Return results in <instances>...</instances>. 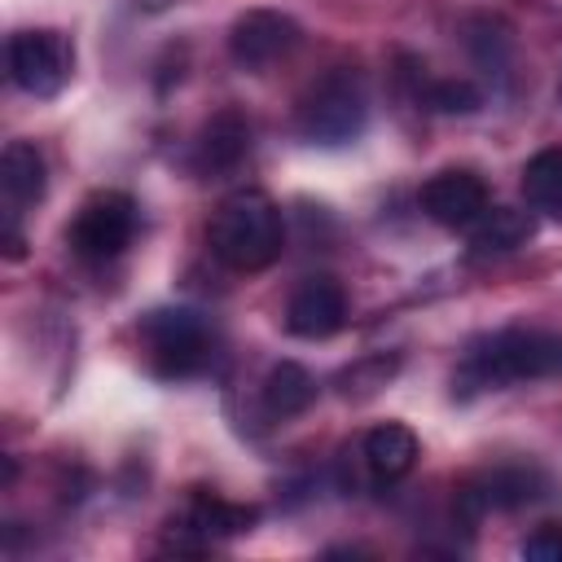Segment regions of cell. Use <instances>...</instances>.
<instances>
[{
  "label": "cell",
  "mask_w": 562,
  "mask_h": 562,
  "mask_svg": "<svg viewBox=\"0 0 562 562\" xmlns=\"http://www.w3.org/2000/svg\"><path fill=\"white\" fill-rule=\"evenodd\" d=\"M206 241H211V255L224 268L259 272V268L277 263V255L285 246V224H281V211L268 193L241 189V193H233L215 206Z\"/></svg>",
  "instance_id": "obj_1"
},
{
  "label": "cell",
  "mask_w": 562,
  "mask_h": 562,
  "mask_svg": "<svg viewBox=\"0 0 562 562\" xmlns=\"http://www.w3.org/2000/svg\"><path fill=\"white\" fill-rule=\"evenodd\" d=\"M562 378V334L558 329H501L470 347L461 364L465 386H505V382H536Z\"/></svg>",
  "instance_id": "obj_2"
},
{
  "label": "cell",
  "mask_w": 562,
  "mask_h": 562,
  "mask_svg": "<svg viewBox=\"0 0 562 562\" xmlns=\"http://www.w3.org/2000/svg\"><path fill=\"white\" fill-rule=\"evenodd\" d=\"M364 123H369V88L351 66H334L299 101V132L312 145L325 149L351 145L364 132Z\"/></svg>",
  "instance_id": "obj_3"
},
{
  "label": "cell",
  "mask_w": 562,
  "mask_h": 562,
  "mask_svg": "<svg viewBox=\"0 0 562 562\" xmlns=\"http://www.w3.org/2000/svg\"><path fill=\"white\" fill-rule=\"evenodd\" d=\"M132 237H136V202L127 193H119V189L92 193L75 211L70 233H66L70 250L79 259H88V263H105V259L123 255L132 246Z\"/></svg>",
  "instance_id": "obj_4"
},
{
  "label": "cell",
  "mask_w": 562,
  "mask_h": 562,
  "mask_svg": "<svg viewBox=\"0 0 562 562\" xmlns=\"http://www.w3.org/2000/svg\"><path fill=\"white\" fill-rule=\"evenodd\" d=\"M140 334L149 342V356H154V369L162 378H189L206 364L211 356V338H206V325L198 312L189 307H158L140 321Z\"/></svg>",
  "instance_id": "obj_5"
},
{
  "label": "cell",
  "mask_w": 562,
  "mask_h": 562,
  "mask_svg": "<svg viewBox=\"0 0 562 562\" xmlns=\"http://www.w3.org/2000/svg\"><path fill=\"white\" fill-rule=\"evenodd\" d=\"M75 75V48L61 31L9 35V79L31 97H57Z\"/></svg>",
  "instance_id": "obj_6"
},
{
  "label": "cell",
  "mask_w": 562,
  "mask_h": 562,
  "mask_svg": "<svg viewBox=\"0 0 562 562\" xmlns=\"http://www.w3.org/2000/svg\"><path fill=\"white\" fill-rule=\"evenodd\" d=\"M299 44V22L277 9H250L228 31V53L241 70H268L272 61L290 57Z\"/></svg>",
  "instance_id": "obj_7"
},
{
  "label": "cell",
  "mask_w": 562,
  "mask_h": 562,
  "mask_svg": "<svg viewBox=\"0 0 562 562\" xmlns=\"http://www.w3.org/2000/svg\"><path fill=\"white\" fill-rule=\"evenodd\" d=\"M487 206L492 202H487L483 176H474L465 167H448L422 184V211L443 228H470Z\"/></svg>",
  "instance_id": "obj_8"
},
{
  "label": "cell",
  "mask_w": 562,
  "mask_h": 562,
  "mask_svg": "<svg viewBox=\"0 0 562 562\" xmlns=\"http://www.w3.org/2000/svg\"><path fill=\"white\" fill-rule=\"evenodd\" d=\"M347 321V290L334 277H307L285 303V329L294 338H329Z\"/></svg>",
  "instance_id": "obj_9"
},
{
  "label": "cell",
  "mask_w": 562,
  "mask_h": 562,
  "mask_svg": "<svg viewBox=\"0 0 562 562\" xmlns=\"http://www.w3.org/2000/svg\"><path fill=\"white\" fill-rule=\"evenodd\" d=\"M536 496H540V474L536 470H527V465H501V470L483 474L479 483L461 487L457 492V509L474 527L483 514H492V509H522Z\"/></svg>",
  "instance_id": "obj_10"
},
{
  "label": "cell",
  "mask_w": 562,
  "mask_h": 562,
  "mask_svg": "<svg viewBox=\"0 0 562 562\" xmlns=\"http://www.w3.org/2000/svg\"><path fill=\"white\" fill-rule=\"evenodd\" d=\"M48 171H44V154L31 140H9L0 154V193H4V224H18V215L26 206H35L44 198Z\"/></svg>",
  "instance_id": "obj_11"
},
{
  "label": "cell",
  "mask_w": 562,
  "mask_h": 562,
  "mask_svg": "<svg viewBox=\"0 0 562 562\" xmlns=\"http://www.w3.org/2000/svg\"><path fill=\"white\" fill-rule=\"evenodd\" d=\"M536 233L531 215L518 211V206H487L474 224H470V241H465V255L470 259H492V255H509L518 246H527Z\"/></svg>",
  "instance_id": "obj_12"
},
{
  "label": "cell",
  "mask_w": 562,
  "mask_h": 562,
  "mask_svg": "<svg viewBox=\"0 0 562 562\" xmlns=\"http://www.w3.org/2000/svg\"><path fill=\"white\" fill-rule=\"evenodd\" d=\"M364 465L378 483H395L417 465V435L404 422H382L364 435Z\"/></svg>",
  "instance_id": "obj_13"
},
{
  "label": "cell",
  "mask_w": 562,
  "mask_h": 562,
  "mask_svg": "<svg viewBox=\"0 0 562 562\" xmlns=\"http://www.w3.org/2000/svg\"><path fill=\"white\" fill-rule=\"evenodd\" d=\"M250 522H255L250 505H233V501H220V496H198L184 509V518L171 522V527H180L193 544H211V540H228V536L250 531Z\"/></svg>",
  "instance_id": "obj_14"
},
{
  "label": "cell",
  "mask_w": 562,
  "mask_h": 562,
  "mask_svg": "<svg viewBox=\"0 0 562 562\" xmlns=\"http://www.w3.org/2000/svg\"><path fill=\"white\" fill-rule=\"evenodd\" d=\"M250 154V123L237 110H220L198 140V167L202 171H233Z\"/></svg>",
  "instance_id": "obj_15"
},
{
  "label": "cell",
  "mask_w": 562,
  "mask_h": 562,
  "mask_svg": "<svg viewBox=\"0 0 562 562\" xmlns=\"http://www.w3.org/2000/svg\"><path fill=\"white\" fill-rule=\"evenodd\" d=\"M522 193H527V206L549 215V220H562V145L553 149H540L536 158H527L522 167Z\"/></svg>",
  "instance_id": "obj_16"
},
{
  "label": "cell",
  "mask_w": 562,
  "mask_h": 562,
  "mask_svg": "<svg viewBox=\"0 0 562 562\" xmlns=\"http://www.w3.org/2000/svg\"><path fill=\"white\" fill-rule=\"evenodd\" d=\"M312 400H316V378L294 360H281L263 382V404L272 417H299L303 408H312Z\"/></svg>",
  "instance_id": "obj_17"
},
{
  "label": "cell",
  "mask_w": 562,
  "mask_h": 562,
  "mask_svg": "<svg viewBox=\"0 0 562 562\" xmlns=\"http://www.w3.org/2000/svg\"><path fill=\"white\" fill-rule=\"evenodd\" d=\"M430 105L439 114H474L483 105V92L470 79H443V83L430 88Z\"/></svg>",
  "instance_id": "obj_18"
},
{
  "label": "cell",
  "mask_w": 562,
  "mask_h": 562,
  "mask_svg": "<svg viewBox=\"0 0 562 562\" xmlns=\"http://www.w3.org/2000/svg\"><path fill=\"white\" fill-rule=\"evenodd\" d=\"M522 558L527 562H562V527L544 522L522 540Z\"/></svg>",
  "instance_id": "obj_19"
}]
</instances>
